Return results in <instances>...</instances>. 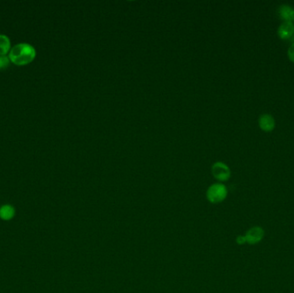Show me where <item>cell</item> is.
<instances>
[{"mask_svg":"<svg viewBox=\"0 0 294 293\" xmlns=\"http://www.w3.org/2000/svg\"><path fill=\"white\" fill-rule=\"evenodd\" d=\"M36 55V51L32 45L29 43H19L10 48L9 58L14 64L18 66L29 64L34 61Z\"/></svg>","mask_w":294,"mask_h":293,"instance_id":"obj_1","label":"cell"},{"mask_svg":"<svg viewBox=\"0 0 294 293\" xmlns=\"http://www.w3.org/2000/svg\"><path fill=\"white\" fill-rule=\"evenodd\" d=\"M227 194H228V191H227L226 187L224 184L215 183L208 188V192H207V198H208V201L213 204H218V203H220L225 200Z\"/></svg>","mask_w":294,"mask_h":293,"instance_id":"obj_2","label":"cell"},{"mask_svg":"<svg viewBox=\"0 0 294 293\" xmlns=\"http://www.w3.org/2000/svg\"><path fill=\"white\" fill-rule=\"evenodd\" d=\"M212 173L220 182H224L230 178V169L227 164L223 162H217L212 167Z\"/></svg>","mask_w":294,"mask_h":293,"instance_id":"obj_3","label":"cell"},{"mask_svg":"<svg viewBox=\"0 0 294 293\" xmlns=\"http://www.w3.org/2000/svg\"><path fill=\"white\" fill-rule=\"evenodd\" d=\"M277 34L282 40H294V22H282L277 29Z\"/></svg>","mask_w":294,"mask_h":293,"instance_id":"obj_4","label":"cell"},{"mask_svg":"<svg viewBox=\"0 0 294 293\" xmlns=\"http://www.w3.org/2000/svg\"><path fill=\"white\" fill-rule=\"evenodd\" d=\"M246 242L249 244H256L262 241L264 236V230L259 226L252 227L245 234Z\"/></svg>","mask_w":294,"mask_h":293,"instance_id":"obj_5","label":"cell"},{"mask_svg":"<svg viewBox=\"0 0 294 293\" xmlns=\"http://www.w3.org/2000/svg\"><path fill=\"white\" fill-rule=\"evenodd\" d=\"M258 125L262 131L269 133L275 129L276 122L273 115L270 114H262L258 118Z\"/></svg>","mask_w":294,"mask_h":293,"instance_id":"obj_6","label":"cell"},{"mask_svg":"<svg viewBox=\"0 0 294 293\" xmlns=\"http://www.w3.org/2000/svg\"><path fill=\"white\" fill-rule=\"evenodd\" d=\"M278 15L283 22H294V8L289 4H282L279 7Z\"/></svg>","mask_w":294,"mask_h":293,"instance_id":"obj_7","label":"cell"},{"mask_svg":"<svg viewBox=\"0 0 294 293\" xmlns=\"http://www.w3.org/2000/svg\"><path fill=\"white\" fill-rule=\"evenodd\" d=\"M15 216V208L10 205H3L0 207V219L3 220H12Z\"/></svg>","mask_w":294,"mask_h":293,"instance_id":"obj_8","label":"cell"},{"mask_svg":"<svg viewBox=\"0 0 294 293\" xmlns=\"http://www.w3.org/2000/svg\"><path fill=\"white\" fill-rule=\"evenodd\" d=\"M10 49V41L8 36L0 35V55H5Z\"/></svg>","mask_w":294,"mask_h":293,"instance_id":"obj_9","label":"cell"},{"mask_svg":"<svg viewBox=\"0 0 294 293\" xmlns=\"http://www.w3.org/2000/svg\"><path fill=\"white\" fill-rule=\"evenodd\" d=\"M10 62V58L6 57L5 55H0V70H3L9 67Z\"/></svg>","mask_w":294,"mask_h":293,"instance_id":"obj_10","label":"cell"},{"mask_svg":"<svg viewBox=\"0 0 294 293\" xmlns=\"http://www.w3.org/2000/svg\"><path fill=\"white\" fill-rule=\"evenodd\" d=\"M288 56L289 60L294 63V42L292 43L288 50Z\"/></svg>","mask_w":294,"mask_h":293,"instance_id":"obj_11","label":"cell"},{"mask_svg":"<svg viewBox=\"0 0 294 293\" xmlns=\"http://www.w3.org/2000/svg\"><path fill=\"white\" fill-rule=\"evenodd\" d=\"M237 243H238V244H240V245H242V244H243V243H245V242H246V239H245V236H237Z\"/></svg>","mask_w":294,"mask_h":293,"instance_id":"obj_12","label":"cell"}]
</instances>
